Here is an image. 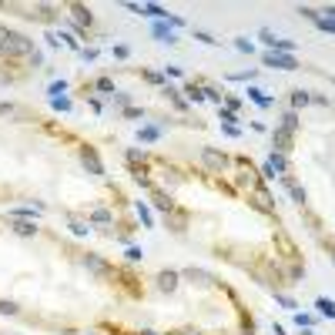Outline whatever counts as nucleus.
Segmentation results:
<instances>
[{"label":"nucleus","instance_id":"f257e3e1","mask_svg":"<svg viewBox=\"0 0 335 335\" xmlns=\"http://www.w3.org/2000/svg\"><path fill=\"white\" fill-rule=\"evenodd\" d=\"M0 54H7V57H31L34 54V40L24 37V34H7V40H4V47H0Z\"/></svg>","mask_w":335,"mask_h":335},{"label":"nucleus","instance_id":"f03ea898","mask_svg":"<svg viewBox=\"0 0 335 335\" xmlns=\"http://www.w3.org/2000/svg\"><path fill=\"white\" fill-rule=\"evenodd\" d=\"M262 61L268 67H278V71H298V61L292 54H275V50H265Z\"/></svg>","mask_w":335,"mask_h":335},{"label":"nucleus","instance_id":"7ed1b4c3","mask_svg":"<svg viewBox=\"0 0 335 335\" xmlns=\"http://www.w3.org/2000/svg\"><path fill=\"white\" fill-rule=\"evenodd\" d=\"M201 161H205V168H208V171H215V175H221L225 168H228V154L215 151V148H205V151H201Z\"/></svg>","mask_w":335,"mask_h":335},{"label":"nucleus","instance_id":"20e7f679","mask_svg":"<svg viewBox=\"0 0 335 335\" xmlns=\"http://www.w3.org/2000/svg\"><path fill=\"white\" fill-rule=\"evenodd\" d=\"M80 164L88 168L94 178H104V164H101V158H97V151L91 148V144H84V148H80Z\"/></svg>","mask_w":335,"mask_h":335},{"label":"nucleus","instance_id":"39448f33","mask_svg":"<svg viewBox=\"0 0 335 335\" xmlns=\"http://www.w3.org/2000/svg\"><path fill=\"white\" fill-rule=\"evenodd\" d=\"M252 205H255L258 211H265V215H275V198H271V194L265 191L262 184H258L255 191H252Z\"/></svg>","mask_w":335,"mask_h":335},{"label":"nucleus","instance_id":"423d86ee","mask_svg":"<svg viewBox=\"0 0 335 335\" xmlns=\"http://www.w3.org/2000/svg\"><path fill=\"white\" fill-rule=\"evenodd\" d=\"M151 201H154V208H158V211H161V215H171V211H175V198H171V194H168V191H161V188H154V191H151Z\"/></svg>","mask_w":335,"mask_h":335},{"label":"nucleus","instance_id":"0eeeda50","mask_svg":"<svg viewBox=\"0 0 335 335\" xmlns=\"http://www.w3.org/2000/svg\"><path fill=\"white\" fill-rule=\"evenodd\" d=\"M80 265H84L88 271H94V275H111V265L104 262L101 255H84V258H80Z\"/></svg>","mask_w":335,"mask_h":335},{"label":"nucleus","instance_id":"6e6552de","mask_svg":"<svg viewBox=\"0 0 335 335\" xmlns=\"http://www.w3.org/2000/svg\"><path fill=\"white\" fill-rule=\"evenodd\" d=\"M181 278H188L191 285H211V282H215V275H211V271H205V268H184Z\"/></svg>","mask_w":335,"mask_h":335},{"label":"nucleus","instance_id":"1a4fd4ad","mask_svg":"<svg viewBox=\"0 0 335 335\" xmlns=\"http://www.w3.org/2000/svg\"><path fill=\"white\" fill-rule=\"evenodd\" d=\"M282 184H285V188H288V194L295 198V205H305V201H309V194H305V188H302V184H298V181H295L292 175H282Z\"/></svg>","mask_w":335,"mask_h":335},{"label":"nucleus","instance_id":"9d476101","mask_svg":"<svg viewBox=\"0 0 335 335\" xmlns=\"http://www.w3.org/2000/svg\"><path fill=\"white\" fill-rule=\"evenodd\" d=\"M10 221V228H14L17 235H24V238H34L37 235V225L31 221V218H7Z\"/></svg>","mask_w":335,"mask_h":335},{"label":"nucleus","instance_id":"9b49d317","mask_svg":"<svg viewBox=\"0 0 335 335\" xmlns=\"http://www.w3.org/2000/svg\"><path fill=\"white\" fill-rule=\"evenodd\" d=\"M151 34L161 40V44H178V37H175V31L164 24V20H154V27H151Z\"/></svg>","mask_w":335,"mask_h":335},{"label":"nucleus","instance_id":"f8f14e48","mask_svg":"<svg viewBox=\"0 0 335 335\" xmlns=\"http://www.w3.org/2000/svg\"><path fill=\"white\" fill-rule=\"evenodd\" d=\"M178 278H181V275H178V271H171V268H168V271H161V275H158V288L171 295V292L178 288Z\"/></svg>","mask_w":335,"mask_h":335},{"label":"nucleus","instance_id":"ddd939ff","mask_svg":"<svg viewBox=\"0 0 335 335\" xmlns=\"http://www.w3.org/2000/svg\"><path fill=\"white\" fill-rule=\"evenodd\" d=\"M71 14H74V24H77V27H91V24H94V17H91V10L84 7V4H71Z\"/></svg>","mask_w":335,"mask_h":335},{"label":"nucleus","instance_id":"4468645a","mask_svg":"<svg viewBox=\"0 0 335 335\" xmlns=\"http://www.w3.org/2000/svg\"><path fill=\"white\" fill-rule=\"evenodd\" d=\"M164 221H168V228H171V232H178V235L188 228V215H184V211H178V208L171 211V215H164Z\"/></svg>","mask_w":335,"mask_h":335},{"label":"nucleus","instance_id":"2eb2a0df","mask_svg":"<svg viewBox=\"0 0 335 335\" xmlns=\"http://www.w3.org/2000/svg\"><path fill=\"white\" fill-rule=\"evenodd\" d=\"M271 144L278 148V154L292 151V134H288V131H282V128H275V131H271Z\"/></svg>","mask_w":335,"mask_h":335},{"label":"nucleus","instance_id":"dca6fc26","mask_svg":"<svg viewBox=\"0 0 335 335\" xmlns=\"http://www.w3.org/2000/svg\"><path fill=\"white\" fill-rule=\"evenodd\" d=\"M164 97H171V104H175L178 111H188V101L181 97V91H178V88H171V84H164Z\"/></svg>","mask_w":335,"mask_h":335},{"label":"nucleus","instance_id":"f3484780","mask_svg":"<svg viewBox=\"0 0 335 335\" xmlns=\"http://www.w3.org/2000/svg\"><path fill=\"white\" fill-rule=\"evenodd\" d=\"M111 221H114V215L107 211V208H94L91 218H88V225H111Z\"/></svg>","mask_w":335,"mask_h":335},{"label":"nucleus","instance_id":"a211bd4d","mask_svg":"<svg viewBox=\"0 0 335 335\" xmlns=\"http://www.w3.org/2000/svg\"><path fill=\"white\" fill-rule=\"evenodd\" d=\"M268 168L275 171V175H288V161H285V154H278V151H275V154L268 158Z\"/></svg>","mask_w":335,"mask_h":335},{"label":"nucleus","instance_id":"6ab92c4d","mask_svg":"<svg viewBox=\"0 0 335 335\" xmlns=\"http://www.w3.org/2000/svg\"><path fill=\"white\" fill-rule=\"evenodd\" d=\"M158 137H161V128H158V124H148V128H141V131H137V141H144V144L158 141Z\"/></svg>","mask_w":335,"mask_h":335},{"label":"nucleus","instance_id":"aec40b11","mask_svg":"<svg viewBox=\"0 0 335 335\" xmlns=\"http://www.w3.org/2000/svg\"><path fill=\"white\" fill-rule=\"evenodd\" d=\"M282 131H288V134H295V131H298V114L295 111L282 114Z\"/></svg>","mask_w":335,"mask_h":335},{"label":"nucleus","instance_id":"412c9836","mask_svg":"<svg viewBox=\"0 0 335 335\" xmlns=\"http://www.w3.org/2000/svg\"><path fill=\"white\" fill-rule=\"evenodd\" d=\"M141 14L154 17V20H168V17H171V14H168L164 7H158V4H144V7H141Z\"/></svg>","mask_w":335,"mask_h":335},{"label":"nucleus","instance_id":"4be33fe9","mask_svg":"<svg viewBox=\"0 0 335 335\" xmlns=\"http://www.w3.org/2000/svg\"><path fill=\"white\" fill-rule=\"evenodd\" d=\"M124 158H128V164H131V168H137V164L144 168V161H148V154H144L141 148H128V154H124Z\"/></svg>","mask_w":335,"mask_h":335},{"label":"nucleus","instance_id":"5701e85b","mask_svg":"<svg viewBox=\"0 0 335 335\" xmlns=\"http://www.w3.org/2000/svg\"><path fill=\"white\" fill-rule=\"evenodd\" d=\"M248 97H252L258 107H271V104H275L271 97H265V91H258V88H248Z\"/></svg>","mask_w":335,"mask_h":335},{"label":"nucleus","instance_id":"b1692460","mask_svg":"<svg viewBox=\"0 0 335 335\" xmlns=\"http://www.w3.org/2000/svg\"><path fill=\"white\" fill-rule=\"evenodd\" d=\"M315 309H319L325 319H335V302H328V298H315Z\"/></svg>","mask_w":335,"mask_h":335},{"label":"nucleus","instance_id":"393cba45","mask_svg":"<svg viewBox=\"0 0 335 335\" xmlns=\"http://www.w3.org/2000/svg\"><path fill=\"white\" fill-rule=\"evenodd\" d=\"M184 94H188V101H201V97H205V91H201V80H191V84L184 88Z\"/></svg>","mask_w":335,"mask_h":335},{"label":"nucleus","instance_id":"a878e982","mask_svg":"<svg viewBox=\"0 0 335 335\" xmlns=\"http://www.w3.org/2000/svg\"><path fill=\"white\" fill-rule=\"evenodd\" d=\"M309 101H312V94H309V91H302V88H298V91H292V104H295V107H305Z\"/></svg>","mask_w":335,"mask_h":335},{"label":"nucleus","instance_id":"bb28decb","mask_svg":"<svg viewBox=\"0 0 335 335\" xmlns=\"http://www.w3.org/2000/svg\"><path fill=\"white\" fill-rule=\"evenodd\" d=\"M94 88H97V91H104V94H114V80H111V77H97Z\"/></svg>","mask_w":335,"mask_h":335},{"label":"nucleus","instance_id":"cd10ccee","mask_svg":"<svg viewBox=\"0 0 335 335\" xmlns=\"http://www.w3.org/2000/svg\"><path fill=\"white\" fill-rule=\"evenodd\" d=\"M0 315H17V302H10V298H0Z\"/></svg>","mask_w":335,"mask_h":335},{"label":"nucleus","instance_id":"c85d7f7f","mask_svg":"<svg viewBox=\"0 0 335 335\" xmlns=\"http://www.w3.org/2000/svg\"><path fill=\"white\" fill-rule=\"evenodd\" d=\"M50 107L54 111H71V101L67 97H50Z\"/></svg>","mask_w":335,"mask_h":335},{"label":"nucleus","instance_id":"c756f323","mask_svg":"<svg viewBox=\"0 0 335 335\" xmlns=\"http://www.w3.org/2000/svg\"><path fill=\"white\" fill-rule=\"evenodd\" d=\"M218 118L225 121V128H232V121H238V118H235V111H228V107H218Z\"/></svg>","mask_w":335,"mask_h":335},{"label":"nucleus","instance_id":"7c9ffc66","mask_svg":"<svg viewBox=\"0 0 335 335\" xmlns=\"http://www.w3.org/2000/svg\"><path fill=\"white\" fill-rule=\"evenodd\" d=\"M141 77L148 80V84H164V74H158V71H144Z\"/></svg>","mask_w":335,"mask_h":335},{"label":"nucleus","instance_id":"2f4dec72","mask_svg":"<svg viewBox=\"0 0 335 335\" xmlns=\"http://www.w3.org/2000/svg\"><path fill=\"white\" fill-rule=\"evenodd\" d=\"M137 215H141L144 228H151V211H148V205H141V201H137Z\"/></svg>","mask_w":335,"mask_h":335},{"label":"nucleus","instance_id":"473e14b6","mask_svg":"<svg viewBox=\"0 0 335 335\" xmlns=\"http://www.w3.org/2000/svg\"><path fill=\"white\" fill-rule=\"evenodd\" d=\"M312 322H315L312 315H302V312H295V325H298V328H312Z\"/></svg>","mask_w":335,"mask_h":335},{"label":"nucleus","instance_id":"72a5a7b5","mask_svg":"<svg viewBox=\"0 0 335 335\" xmlns=\"http://www.w3.org/2000/svg\"><path fill=\"white\" fill-rule=\"evenodd\" d=\"M64 91H67V80H54V84H50V94L54 97H64Z\"/></svg>","mask_w":335,"mask_h":335},{"label":"nucleus","instance_id":"f704fd0d","mask_svg":"<svg viewBox=\"0 0 335 335\" xmlns=\"http://www.w3.org/2000/svg\"><path fill=\"white\" fill-rule=\"evenodd\" d=\"M114 104H121V107H131V94H121V91H114Z\"/></svg>","mask_w":335,"mask_h":335},{"label":"nucleus","instance_id":"c9c22d12","mask_svg":"<svg viewBox=\"0 0 335 335\" xmlns=\"http://www.w3.org/2000/svg\"><path fill=\"white\" fill-rule=\"evenodd\" d=\"M71 232H74V235H88V232H91V225H84V221H71Z\"/></svg>","mask_w":335,"mask_h":335},{"label":"nucleus","instance_id":"e433bc0d","mask_svg":"<svg viewBox=\"0 0 335 335\" xmlns=\"http://www.w3.org/2000/svg\"><path fill=\"white\" fill-rule=\"evenodd\" d=\"M298 14H302V17H309V20H312V24H315V20H319V10H312V7H298Z\"/></svg>","mask_w":335,"mask_h":335},{"label":"nucleus","instance_id":"4c0bfd02","mask_svg":"<svg viewBox=\"0 0 335 335\" xmlns=\"http://www.w3.org/2000/svg\"><path fill=\"white\" fill-rule=\"evenodd\" d=\"M235 47H238L241 54H252V50H255V47H252V40H245V37H241V40H235Z\"/></svg>","mask_w":335,"mask_h":335},{"label":"nucleus","instance_id":"58836bf2","mask_svg":"<svg viewBox=\"0 0 335 335\" xmlns=\"http://www.w3.org/2000/svg\"><path fill=\"white\" fill-rule=\"evenodd\" d=\"M194 40H201V44H218L211 34H205V31H194Z\"/></svg>","mask_w":335,"mask_h":335},{"label":"nucleus","instance_id":"ea45409f","mask_svg":"<svg viewBox=\"0 0 335 335\" xmlns=\"http://www.w3.org/2000/svg\"><path fill=\"white\" fill-rule=\"evenodd\" d=\"M141 258H144L141 248H128V262H141Z\"/></svg>","mask_w":335,"mask_h":335},{"label":"nucleus","instance_id":"a19ab883","mask_svg":"<svg viewBox=\"0 0 335 335\" xmlns=\"http://www.w3.org/2000/svg\"><path fill=\"white\" fill-rule=\"evenodd\" d=\"M124 118H144L141 107H124Z\"/></svg>","mask_w":335,"mask_h":335},{"label":"nucleus","instance_id":"79ce46f5","mask_svg":"<svg viewBox=\"0 0 335 335\" xmlns=\"http://www.w3.org/2000/svg\"><path fill=\"white\" fill-rule=\"evenodd\" d=\"M128 54H131V50L124 47V44H118V47H114V57H121V61H124V57H128Z\"/></svg>","mask_w":335,"mask_h":335},{"label":"nucleus","instance_id":"37998d69","mask_svg":"<svg viewBox=\"0 0 335 335\" xmlns=\"http://www.w3.org/2000/svg\"><path fill=\"white\" fill-rule=\"evenodd\" d=\"M31 64H34V67L44 64V54H40V50H34V54H31Z\"/></svg>","mask_w":335,"mask_h":335},{"label":"nucleus","instance_id":"c03bdc74","mask_svg":"<svg viewBox=\"0 0 335 335\" xmlns=\"http://www.w3.org/2000/svg\"><path fill=\"white\" fill-rule=\"evenodd\" d=\"M4 114H17V107L14 104H0V118H4Z\"/></svg>","mask_w":335,"mask_h":335},{"label":"nucleus","instance_id":"a18cd8bd","mask_svg":"<svg viewBox=\"0 0 335 335\" xmlns=\"http://www.w3.org/2000/svg\"><path fill=\"white\" fill-rule=\"evenodd\" d=\"M80 54H84V61H94V57H97V50H94V47H84Z\"/></svg>","mask_w":335,"mask_h":335},{"label":"nucleus","instance_id":"49530a36","mask_svg":"<svg viewBox=\"0 0 335 335\" xmlns=\"http://www.w3.org/2000/svg\"><path fill=\"white\" fill-rule=\"evenodd\" d=\"M275 298H278V302L285 305V309H295V302H292V298H288V295H275Z\"/></svg>","mask_w":335,"mask_h":335},{"label":"nucleus","instance_id":"de8ad7c7","mask_svg":"<svg viewBox=\"0 0 335 335\" xmlns=\"http://www.w3.org/2000/svg\"><path fill=\"white\" fill-rule=\"evenodd\" d=\"M322 14H325V20H332V24H335V4H332V7H325Z\"/></svg>","mask_w":335,"mask_h":335},{"label":"nucleus","instance_id":"09e8293b","mask_svg":"<svg viewBox=\"0 0 335 335\" xmlns=\"http://www.w3.org/2000/svg\"><path fill=\"white\" fill-rule=\"evenodd\" d=\"M7 34H10V31H7L4 24H0V47H4V40H7Z\"/></svg>","mask_w":335,"mask_h":335},{"label":"nucleus","instance_id":"8fccbe9b","mask_svg":"<svg viewBox=\"0 0 335 335\" xmlns=\"http://www.w3.org/2000/svg\"><path fill=\"white\" fill-rule=\"evenodd\" d=\"M171 335H198V332H191V328H181V332H171Z\"/></svg>","mask_w":335,"mask_h":335},{"label":"nucleus","instance_id":"3c124183","mask_svg":"<svg viewBox=\"0 0 335 335\" xmlns=\"http://www.w3.org/2000/svg\"><path fill=\"white\" fill-rule=\"evenodd\" d=\"M141 335H161V332H151V328H148V332H141Z\"/></svg>","mask_w":335,"mask_h":335},{"label":"nucleus","instance_id":"603ef678","mask_svg":"<svg viewBox=\"0 0 335 335\" xmlns=\"http://www.w3.org/2000/svg\"><path fill=\"white\" fill-rule=\"evenodd\" d=\"M332 262H335V252H332Z\"/></svg>","mask_w":335,"mask_h":335}]
</instances>
